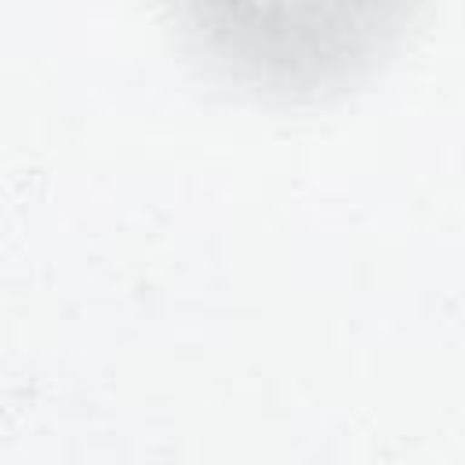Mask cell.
Wrapping results in <instances>:
<instances>
[{
  "label": "cell",
  "instance_id": "1",
  "mask_svg": "<svg viewBox=\"0 0 465 465\" xmlns=\"http://www.w3.org/2000/svg\"><path fill=\"white\" fill-rule=\"evenodd\" d=\"M414 0H174L189 44L265 94H320L367 73L403 33Z\"/></svg>",
  "mask_w": 465,
  "mask_h": 465
}]
</instances>
